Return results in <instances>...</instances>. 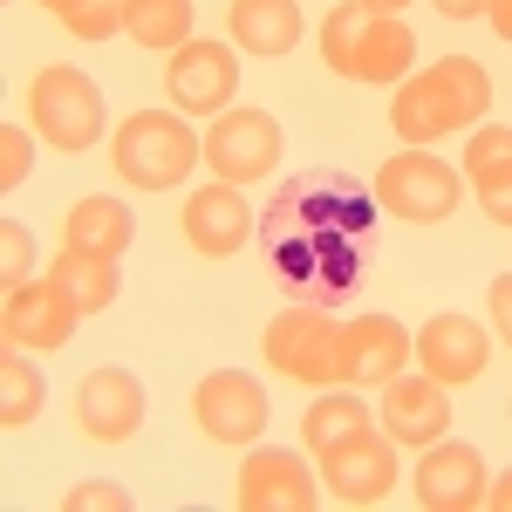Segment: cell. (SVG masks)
Here are the masks:
<instances>
[{
  "instance_id": "23",
  "label": "cell",
  "mask_w": 512,
  "mask_h": 512,
  "mask_svg": "<svg viewBox=\"0 0 512 512\" xmlns=\"http://www.w3.org/2000/svg\"><path fill=\"white\" fill-rule=\"evenodd\" d=\"M41 403H48V376L21 355V342H7L0 349V424L7 431H28L41 417Z\"/></svg>"
},
{
  "instance_id": "14",
  "label": "cell",
  "mask_w": 512,
  "mask_h": 512,
  "mask_svg": "<svg viewBox=\"0 0 512 512\" xmlns=\"http://www.w3.org/2000/svg\"><path fill=\"white\" fill-rule=\"evenodd\" d=\"M82 308L55 287V280H21L7 287V308H0V335L21 342V349H62L76 335Z\"/></svg>"
},
{
  "instance_id": "16",
  "label": "cell",
  "mask_w": 512,
  "mask_h": 512,
  "mask_svg": "<svg viewBox=\"0 0 512 512\" xmlns=\"http://www.w3.org/2000/svg\"><path fill=\"white\" fill-rule=\"evenodd\" d=\"M76 424L96 444H130L144 424V383L130 369H89L76 390Z\"/></svg>"
},
{
  "instance_id": "8",
  "label": "cell",
  "mask_w": 512,
  "mask_h": 512,
  "mask_svg": "<svg viewBox=\"0 0 512 512\" xmlns=\"http://www.w3.org/2000/svg\"><path fill=\"white\" fill-rule=\"evenodd\" d=\"M205 164H212V178H226V185L267 178L280 164V123L267 117V110H253V103L219 110L212 130H205Z\"/></svg>"
},
{
  "instance_id": "20",
  "label": "cell",
  "mask_w": 512,
  "mask_h": 512,
  "mask_svg": "<svg viewBox=\"0 0 512 512\" xmlns=\"http://www.w3.org/2000/svg\"><path fill=\"white\" fill-rule=\"evenodd\" d=\"M226 28H233L239 55H260V62H280V55H294V41H301V0H233L226 7Z\"/></svg>"
},
{
  "instance_id": "6",
  "label": "cell",
  "mask_w": 512,
  "mask_h": 512,
  "mask_svg": "<svg viewBox=\"0 0 512 512\" xmlns=\"http://www.w3.org/2000/svg\"><path fill=\"white\" fill-rule=\"evenodd\" d=\"M465 198V171H451L444 158H431L424 144H403L383 171H376V205L403 219V226H437L451 219Z\"/></svg>"
},
{
  "instance_id": "34",
  "label": "cell",
  "mask_w": 512,
  "mask_h": 512,
  "mask_svg": "<svg viewBox=\"0 0 512 512\" xmlns=\"http://www.w3.org/2000/svg\"><path fill=\"white\" fill-rule=\"evenodd\" d=\"M362 7H376V14H403L410 0H362Z\"/></svg>"
},
{
  "instance_id": "32",
  "label": "cell",
  "mask_w": 512,
  "mask_h": 512,
  "mask_svg": "<svg viewBox=\"0 0 512 512\" xmlns=\"http://www.w3.org/2000/svg\"><path fill=\"white\" fill-rule=\"evenodd\" d=\"M485 21H492V35H499V41H512V0H492Z\"/></svg>"
},
{
  "instance_id": "12",
  "label": "cell",
  "mask_w": 512,
  "mask_h": 512,
  "mask_svg": "<svg viewBox=\"0 0 512 512\" xmlns=\"http://www.w3.org/2000/svg\"><path fill=\"white\" fill-rule=\"evenodd\" d=\"M410 349H417V369L424 376H437L444 390H465V383L485 376V362H492V335L472 315H431L410 335Z\"/></svg>"
},
{
  "instance_id": "13",
  "label": "cell",
  "mask_w": 512,
  "mask_h": 512,
  "mask_svg": "<svg viewBox=\"0 0 512 512\" xmlns=\"http://www.w3.org/2000/svg\"><path fill=\"white\" fill-rule=\"evenodd\" d=\"M233 506L239 512H315L321 485L294 451H274V444H267V451H246L239 485H233Z\"/></svg>"
},
{
  "instance_id": "4",
  "label": "cell",
  "mask_w": 512,
  "mask_h": 512,
  "mask_svg": "<svg viewBox=\"0 0 512 512\" xmlns=\"http://www.w3.org/2000/svg\"><path fill=\"white\" fill-rule=\"evenodd\" d=\"M267 369L308 390H349V321L328 308H287L267 321Z\"/></svg>"
},
{
  "instance_id": "11",
  "label": "cell",
  "mask_w": 512,
  "mask_h": 512,
  "mask_svg": "<svg viewBox=\"0 0 512 512\" xmlns=\"http://www.w3.org/2000/svg\"><path fill=\"white\" fill-rule=\"evenodd\" d=\"M178 239L192 246L198 260H233L239 246L253 239V205L239 198V185L212 178V185H198V192L185 198V212H178Z\"/></svg>"
},
{
  "instance_id": "15",
  "label": "cell",
  "mask_w": 512,
  "mask_h": 512,
  "mask_svg": "<svg viewBox=\"0 0 512 512\" xmlns=\"http://www.w3.org/2000/svg\"><path fill=\"white\" fill-rule=\"evenodd\" d=\"M417 499L431 512H472L485 506V492H492V472H485V458H478L472 444H424V465H417Z\"/></svg>"
},
{
  "instance_id": "2",
  "label": "cell",
  "mask_w": 512,
  "mask_h": 512,
  "mask_svg": "<svg viewBox=\"0 0 512 512\" xmlns=\"http://www.w3.org/2000/svg\"><path fill=\"white\" fill-rule=\"evenodd\" d=\"M321 62L349 82H403L417 62V35L403 14H376L362 0H342L321 21Z\"/></svg>"
},
{
  "instance_id": "27",
  "label": "cell",
  "mask_w": 512,
  "mask_h": 512,
  "mask_svg": "<svg viewBox=\"0 0 512 512\" xmlns=\"http://www.w3.org/2000/svg\"><path fill=\"white\" fill-rule=\"evenodd\" d=\"M28 274H35V233L21 219H0V280L21 287Z\"/></svg>"
},
{
  "instance_id": "22",
  "label": "cell",
  "mask_w": 512,
  "mask_h": 512,
  "mask_svg": "<svg viewBox=\"0 0 512 512\" xmlns=\"http://www.w3.org/2000/svg\"><path fill=\"white\" fill-rule=\"evenodd\" d=\"M48 280L76 301L82 315H103L110 301H117V287H123V274H117V260H96V253H76V246H62L55 253V267H48Z\"/></svg>"
},
{
  "instance_id": "21",
  "label": "cell",
  "mask_w": 512,
  "mask_h": 512,
  "mask_svg": "<svg viewBox=\"0 0 512 512\" xmlns=\"http://www.w3.org/2000/svg\"><path fill=\"white\" fill-rule=\"evenodd\" d=\"M410 335H403V321L390 315H355L349 321V390L355 383H390L403 376V362H410Z\"/></svg>"
},
{
  "instance_id": "18",
  "label": "cell",
  "mask_w": 512,
  "mask_h": 512,
  "mask_svg": "<svg viewBox=\"0 0 512 512\" xmlns=\"http://www.w3.org/2000/svg\"><path fill=\"white\" fill-rule=\"evenodd\" d=\"M465 185L478 192L485 219L512 233V130L506 123H478L465 144Z\"/></svg>"
},
{
  "instance_id": "7",
  "label": "cell",
  "mask_w": 512,
  "mask_h": 512,
  "mask_svg": "<svg viewBox=\"0 0 512 512\" xmlns=\"http://www.w3.org/2000/svg\"><path fill=\"white\" fill-rule=\"evenodd\" d=\"M321 458V492L342 499V506H376L396 492V437L390 431H349L342 444L315 451Z\"/></svg>"
},
{
  "instance_id": "33",
  "label": "cell",
  "mask_w": 512,
  "mask_h": 512,
  "mask_svg": "<svg viewBox=\"0 0 512 512\" xmlns=\"http://www.w3.org/2000/svg\"><path fill=\"white\" fill-rule=\"evenodd\" d=\"M485 506H499V512H512V465L499 478H492V492H485Z\"/></svg>"
},
{
  "instance_id": "28",
  "label": "cell",
  "mask_w": 512,
  "mask_h": 512,
  "mask_svg": "<svg viewBox=\"0 0 512 512\" xmlns=\"http://www.w3.org/2000/svg\"><path fill=\"white\" fill-rule=\"evenodd\" d=\"M28 171H35V137L21 123H0V192H14Z\"/></svg>"
},
{
  "instance_id": "24",
  "label": "cell",
  "mask_w": 512,
  "mask_h": 512,
  "mask_svg": "<svg viewBox=\"0 0 512 512\" xmlns=\"http://www.w3.org/2000/svg\"><path fill=\"white\" fill-rule=\"evenodd\" d=\"M123 35L137 48H185L192 41V0H123Z\"/></svg>"
},
{
  "instance_id": "30",
  "label": "cell",
  "mask_w": 512,
  "mask_h": 512,
  "mask_svg": "<svg viewBox=\"0 0 512 512\" xmlns=\"http://www.w3.org/2000/svg\"><path fill=\"white\" fill-rule=\"evenodd\" d=\"M485 308H492V328L506 335V349H512V274H499L485 287Z\"/></svg>"
},
{
  "instance_id": "31",
  "label": "cell",
  "mask_w": 512,
  "mask_h": 512,
  "mask_svg": "<svg viewBox=\"0 0 512 512\" xmlns=\"http://www.w3.org/2000/svg\"><path fill=\"white\" fill-rule=\"evenodd\" d=\"M431 7L444 14V21H478V14H485L492 0H431Z\"/></svg>"
},
{
  "instance_id": "17",
  "label": "cell",
  "mask_w": 512,
  "mask_h": 512,
  "mask_svg": "<svg viewBox=\"0 0 512 512\" xmlns=\"http://www.w3.org/2000/svg\"><path fill=\"white\" fill-rule=\"evenodd\" d=\"M376 417H383V431L396 444H417L424 451V444H437V437L451 431V390L437 376H390Z\"/></svg>"
},
{
  "instance_id": "9",
  "label": "cell",
  "mask_w": 512,
  "mask_h": 512,
  "mask_svg": "<svg viewBox=\"0 0 512 512\" xmlns=\"http://www.w3.org/2000/svg\"><path fill=\"white\" fill-rule=\"evenodd\" d=\"M233 89H239V55L226 41H185V48H171V62H164V96H171L185 117H219V110H233Z\"/></svg>"
},
{
  "instance_id": "25",
  "label": "cell",
  "mask_w": 512,
  "mask_h": 512,
  "mask_svg": "<svg viewBox=\"0 0 512 512\" xmlns=\"http://www.w3.org/2000/svg\"><path fill=\"white\" fill-rule=\"evenodd\" d=\"M369 424V403L355 390H321L308 403V417H301V437H308V451H328V444H342L349 431Z\"/></svg>"
},
{
  "instance_id": "1",
  "label": "cell",
  "mask_w": 512,
  "mask_h": 512,
  "mask_svg": "<svg viewBox=\"0 0 512 512\" xmlns=\"http://www.w3.org/2000/svg\"><path fill=\"white\" fill-rule=\"evenodd\" d=\"M485 110H492V76L478 69L472 55H444L424 76L396 82L390 123H396L403 144H437V137H451V130H478Z\"/></svg>"
},
{
  "instance_id": "19",
  "label": "cell",
  "mask_w": 512,
  "mask_h": 512,
  "mask_svg": "<svg viewBox=\"0 0 512 512\" xmlns=\"http://www.w3.org/2000/svg\"><path fill=\"white\" fill-rule=\"evenodd\" d=\"M62 246H76V253H96V260H123L130 246H137V212L110 192H89L69 205V219H62Z\"/></svg>"
},
{
  "instance_id": "5",
  "label": "cell",
  "mask_w": 512,
  "mask_h": 512,
  "mask_svg": "<svg viewBox=\"0 0 512 512\" xmlns=\"http://www.w3.org/2000/svg\"><path fill=\"white\" fill-rule=\"evenodd\" d=\"M28 123H35V137H48L55 151L82 158L103 137V89L82 76L76 62H55V69H41L28 82Z\"/></svg>"
},
{
  "instance_id": "3",
  "label": "cell",
  "mask_w": 512,
  "mask_h": 512,
  "mask_svg": "<svg viewBox=\"0 0 512 512\" xmlns=\"http://www.w3.org/2000/svg\"><path fill=\"white\" fill-rule=\"evenodd\" d=\"M110 164L137 192H171L205 164V137L171 110H130V123L110 137Z\"/></svg>"
},
{
  "instance_id": "26",
  "label": "cell",
  "mask_w": 512,
  "mask_h": 512,
  "mask_svg": "<svg viewBox=\"0 0 512 512\" xmlns=\"http://www.w3.org/2000/svg\"><path fill=\"white\" fill-rule=\"evenodd\" d=\"M76 41H110L123 35V0H41Z\"/></svg>"
},
{
  "instance_id": "10",
  "label": "cell",
  "mask_w": 512,
  "mask_h": 512,
  "mask_svg": "<svg viewBox=\"0 0 512 512\" xmlns=\"http://www.w3.org/2000/svg\"><path fill=\"white\" fill-rule=\"evenodd\" d=\"M192 417L212 444H253L267 437V390L246 369H212L192 390Z\"/></svg>"
},
{
  "instance_id": "29",
  "label": "cell",
  "mask_w": 512,
  "mask_h": 512,
  "mask_svg": "<svg viewBox=\"0 0 512 512\" xmlns=\"http://www.w3.org/2000/svg\"><path fill=\"white\" fill-rule=\"evenodd\" d=\"M62 512H130V492L117 478H82L76 492H62Z\"/></svg>"
}]
</instances>
